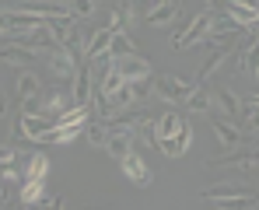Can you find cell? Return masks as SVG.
Segmentation results:
<instances>
[{
	"label": "cell",
	"mask_w": 259,
	"mask_h": 210,
	"mask_svg": "<svg viewBox=\"0 0 259 210\" xmlns=\"http://www.w3.org/2000/svg\"><path fill=\"white\" fill-rule=\"evenodd\" d=\"M95 11H98L95 0H67V14H70L74 21H88V18H95Z\"/></svg>",
	"instance_id": "cell-23"
},
{
	"label": "cell",
	"mask_w": 259,
	"mask_h": 210,
	"mask_svg": "<svg viewBox=\"0 0 259 210\" xmlns=\"http://www.w3.org/2000/svg\"><path fill=\"white\" fill-rule=\"evenodd\" d=\"M203 200L210 207H245V210L256 207V193L249 186H238V182H221V186L203 189Z\"/></svg>",
	"instance_id": "cell-1"
},
{
	"label": "cell",
	"mask_w": 259,
	"mask_h": 210,
	"mask_svg": "<svg viewBox=\"0 0 259 210\" xmlns=\"http://www.w3.org/2000/svg\"><path fill=\"white\" fill-rule=\"evenodd\" d=\"M46 60H49V70H53L56 77H63V81H70V74L77 70L74 46H53V49L46 53Z\"/></svg>",
	"instance_id": "cell-6"
},
{
	"label": "cell",
	"mask_w": 259,
	"mask_h": 210,
	"mask_svg": "<svg viewBox=\"0 0 259 210\" xmlns=\"http://www.w3.org/2000/svg\"><path fill=\"white\" fill-rule=\"evenodd\" d=\"M119 165H123V175H126L133 186H140V189H147V186L154 182V172L147 168V161H144L137 151H126V154L119 158Z\"/></svg>",
	"instance_id": "cell-4"
},
{
	"label": "cell",
	"mask_w": 259,
	"mask_h": 210,
	"mask_svg": "<svg viewBox=\"0 0 259 210\" xmlns=\"http://www.w3.org/2000/svg\"><path fill=\"white\" fill-rule=\"evenodd\" d=\"M179 11H182V4H151V11L144 18H147L151 28H168L175 18H179Z\"/></svg>",
	"instance_id": "cell-14"
},
{
	"label": "cell",
	"mask_w": 259,
	"mask_h": 210,
	"mask_svg": "<svg viewBox=\"0 0 259 210\" xmlns=\"http://www.w3.org/2000/svg\"><path fill=\"white\" fill-rule=\"evenodd\" d=\"M35 56H39V53L28 49V46H21V42H7V46H0V63H7V67H28Z\"/></svg>",
	"instance_id": "cell-13"
},
{
	"label": "cell",
	"mask_w": 259,
	"mask_h": 210,
	"mask_svg": "<svg viewBox=\"0 0 259 210\" xmlns=\"http://www.w3.org/2000/svg\"><path fill=\"white\" fill-rule=\"evenodd\" d=\"M231 4H245V7H256V0H231Z\"/></svg>",
	"instance_id": "cell-30"
},
{
	"label": "cell",
	"mask_w": 259,
	"mask_h": 210,
	"mask_svg": "<svg viewBox=\"0 0 259 210\" xmlns=\"http://www.w3.org/2000/svg\"><path fill=\"white\" fill-rule=\"evenodd\" d=\"M0 207H4V189H0Z\"/></svg>",
	"instance_id": "cell-32"
},
{
	"label": "cell",
	"mask_w": 259,
	"mask_h": 210,
	"mask_svg": "<svg viewBox=\"0 0 259 210\" xmlns=\"http://www.w3.org/2000/svg\"><path fill=\"white\" fill-rule=\"evenodd\" d=\"M242 70H245L249 77L259 74V67H256V35H252V28H249V42H245V53H242Z\"/></svg>",
	"instance_id": "cell-25"
},
{
	"label": "cell",
	"mask_w": 259,
	"mask_h": 210,
	"mask_svg": "<svg viewBox=\"0 0 259 210\" xmlns=\"http://www.w3.org/2000/svg\"><path fill=\"white\" fill-rule=\"evenodd\" d=\"M147 4H158V0H147Z\"/></svg>",
	"instance_id": "cell-33"
},
{
	"label": "cell",
	"mask_w": 259,
	"mask_h": 210,
	"mask_svg": "<svg viewBox=\"0 0 259 210\" xmlns=\"http://www.w3.org/2000/svg\"><path fill=\"white\" fill-rule=\"evenodd\" d=\"M14 158H18V151L7 147V144H0V179H4V182H14V179H18V172H14Z\"/></svg>",
	"instance_id": "cell-22"
},
{
	"label": "cell",
	"mask_w": 259,
	"mask_h": 210,
	"mask_svg": "<svg viewBox=\"0 0 259 210\" xmlns=\"http://www.w3.org/2000/svg\"><path fill=\"white\" fill-rule=\"evenodd\" d=\"M189 144H193V126H189V123L179 126V133H175V137L158 140V147H161V154H165V158H182V154L189 151Z\"/></svg>",
	"instance_id": "cell-10"
},
{
	"label": "cell",
	"mask_w": 259,
	"mask_h": 210,
	"mask_svg": "<svg viewBox=\"0 0 259 210\" xmlns=\"http://www.w3.org/2000/svg\"><path fill=\"white\" fill-rule=\"evenodd\" d=\"M46 196V179H25L21 193H18V203L21 207H39Z\"/></svg>",
	"instance_id": "cell-18"
},
{
	"label": "cell",
	"mask_w": 259,
	"mask_h": 210,
	"mask_svg": "<svg viewBox=\"0 0 259 210\" xmlns=\"http://www.w3.org/2000/svg\"><path fill=\"white\" fill-rule=\"evenodd\" d=\"M210 21H214V11H207V14H200V18H193L189 21V28L182 32V35H175V49H193V46H200L203 35H207V28H210Z\"/></svg>",
	"instance_id": "cell-8"
},
{
	"label": "cell",
	"mask_w": 259,
	"mask_h": 210,
	"mask_svg": "<svg viewBox=\"0 0 259 210\" xmlns=\"http://www.w3.org/2000/svg\"><path fill=\"white\" fill-rule=\"evenodd\" d=\"M126 53H137V46L130 39L126 28H119V32H112V46H109V56H126Z\"/></svg>",
	"instance_id": "cell-24"
},
{
	"label": "cell",
	"mask_w": 259,
	"mask_h": 210,
	"mask_svg": "<svg viewBox=\"0 0 259 210\" xmlns=\"http://www.w3.org/2000/svg\"><path fill=\"white\" fill-rule=\"evenodd\" d=\"M70 98H74V105H91V70H88V63L70 74Z\"/></svg>",
	"instance_id": "cell-11"
},
{
	"label": "cell",
	"mask_w": 259,
	"mask_h": 210,
	"mask_svg": "<svg viewBox=\"0 0 259 210\" xmlns=\"http://www.w3.org/2000/svg\"><path fill=\"white\" fill-rule=\"evenodd\" d=\"M224 14H228V18H231L235 25H242V28H256V21H259V7H245V4H231V0H228Z\"/></svg>",
	"instance_id": "cell-17"
},
{
	"label": "cell",
	"mask_w": 259,
	"mask_h": 210,
	"mask_svg": "<svg viewBox=\"0 0 259 210\" xmlns=\"http://www.w3.org/2000/svg\"><path fill=\"white\" fill-rule=\"evenodd\" d=\"M189 112H196V116H203V112H210L214 109V98H210V88L207 84H193V91L186 95V102H182Z\"/></svg>",
	"instance_id": "cell-15"
},
{
	"label": "cell",
	"mask_w": 259,
	"mask_h": 210,
	"mask_svg": "<svg viewBox=\"0 0 259 210\" xmlns=\"http://www.w3.org/2000/svg\"><path fill=\"white\" fill-rule=\"evenodd\" d=\"M214 168H235V172H245V175H256V151L252 147H245V151H238V147H231L224 158H214L210 161Z\"/></svg>",
	"instance_id": "cell-7"
},
{
	"label": "cell",
	"mask_w": 259,
	"mask_h": 210,
	"mask_svg": "<svg viewBox=\"0 0 259 210\" xmlns=\"http://www.w3.org/2000/svg\"><path fill=\"white\" fill-rule=\"evenodd\" d=\"M203 42H210V46H231V49H238V42H242V25H235L231 18L228 21H210V28H207V35Z\"/></svg>",
	"instance_id": "cell-3"
},
{
	"label": "cell",
	"mask_w": 259,
	"mask_h": 210,
	"mask_svg": "<svg viewBox=\"0 0 259 210\" xmlns=\"http://www.w3.org/2000/svg\"><path fill=\"white\" fill-rule=\"evenodd\" d=\"M46 172H49V158H46L42 151L32 154V158H28V172H25V179H46Z\"/></svg>",
	"instance_id": "cell-26"
},
{
	"label": "cell",
	"mask_w": 259,
	"mask_h": 210,
	"mask_svg": "<svg viewBox=\"0 0 259 210\" xmlns=\"http://www.w3.org/2000/svg\"><path fill=\"white\" fill-rule=\"evenodd\" d=\"M193 91V81H182V77H172V74H165V77H154V95L158 98H165V102H186V95Z\"/></svg>",
	"instance_id": "cell-5"
},
{
	"label": "cell",
	"mask_w": 259,
	"mask_h": 210,
	"mask_svg": "<svg viewBox=\"0 0 259 210\" xmlns=\"http://www.w3.org/2000/svg\"><path fill=\"white\" fill-rule=\"evenodd\" d=\"M81 133L88 137L91 147H102V144H105V123H102V119H98V123H84V126H81Z\"/></svg>",
	"instance_id": "cell-27"
},
{
	"label": "cell",
	"mask_w": 259,
	"mask_h": 210,
	"mask_svg": "<svg viewBox=\"0 0 259 210\" xmlns=\"http://www.w3.org/2000/svg\"><path fill=\"white\" fill-rule=\"evenodd\" d=\"M256 116H259V102H256V95H252V98L242 102V119L249 123V130H256Z\"/></svg>",
	"instance_id": "cell-28"
},
{
	"label": "cell",
	"mask_w": 259,
	"mask_h": 210,
	"mask_svg": "<svg viewBox=\"0 0 259 210\" xmlns=\"http://www.w3.org/2000/svg\"><path fill=\"white\" fill-rule=\"evenodd\" d=\"M109 67L116 70L119 81H147L151 77V63L140 53H126V56H109Z\"/></svg>",
	"instance_id": "cell-2"
},
{
	"label": "cell",
	"mask_w": 259,
	"mask_h": 210,
	"mask_svg": "<svg viewBox=\"0 0 259 210\" xmlns=\"http://www.w3.org/2000/svg\"><path fill=\"white\" fill-rule=\"evenodd\" d=\"M14 91H18V98H21V102H28V98H35V95L42 91V81H39L35 74H28V70H25V74L18 77V84H14Z\"/></svg>",
	"instance_id": "cell-21"
},
{
	"label": "cell",
	"mask_w": 259,
	"mask_h": 210,
	"mask_svg": "<svg viewBox=\"0 0 259 210\" xmlns=\"http://www.w3.org/2000/svg\"><path fill=\"white\" fill-rule=\"evenodd\" d=\"M46 28H49V35L56 39V46H74L77 42V21L70 18V14H56V18H46Z\"/></svg>",
	"instance_id": "cell-9"
},
{
	"label": "cell",
	"mask_w": 259,
	"mask_h": 210,
	"mask_svg": "<svg viewBox=\"0 0 259 210\" xmlns=\"http://www.w3.org/2000/svg\"><path fill=\"white\" fill-rule=\"evenodd\" d=\"M235 53H238V49H231V46H217V49H214V56H210V60H207L203 67H200V84H207V77H214V74H217V67H221L224 60H231Z\"/></svg>",
	"instance_id": "cell-20"
},
{
	"label": "cell",
	"mask_w": 259,
	"mask_h": 210,
	"mask_svg": "<svg viewBox=\"0 0 259 210\" xmlns=\"http://www.w3.org/2000/svg\"><path fill=\"white\" fill-rule=\"evenodd\" d=\"M214 137L221 140V147H242V130H238V123H231V119H214Z\"/></svg>",
	"instance_id": "cell-16"
},
{
	"label": "cell",
	"mask_w": 259,
	"mask_h": 210,
	"mask_svg": "<svg viewBox=\"0 0 259 210\" xmlns=\"http://www.w3.org/2000/svg\"><path fill=\"white\" fill-rule=\"evenodd\" d=\"M4 105H7V102H4V91H0V116H4Z\"/></svg>",
	"instance_id": "cell-31"
},
{
	"label": "cell",
	"mask_w": 259,
	"mask_h": 210,
	"mask_svg": "<svg viewBox=\"0 0 259 210\" xmlns=\"http://www.w3.org/2000/svg\"><path fill=\"white\" fill-rule=\"evenodd\" d=\"M182 123H186V119H179L175 112H165V116H158V119H154V126H151V137H154V144H158V140H165V137H175Z\"/></svg>",
	"instance_id": "cell-19"
},
{
	"label": "cell",
	"mask_w": 259,
	"mask_h": 210,
	"mask_svg": "<svg viewBox=\"0 0 259 210\" xmlns=\"http://www.w3.org/2000/svg\"><path fill=\"white\" fill-rule=\"evenodd\" d=\"M203 4H207L210 11H217V7H221V0H203Z\"/></svg>",
	"instance_id": "cell-29"
},
{
	"label": "cell",
	"mask_w": 259,
	"mask_h": 210,
	"mask_svg": "<svg viewBox=\"0 0 259 210\" xmlns=\"http://www.w3.org/2000/svg\"><path fill=\"white\" fill-rule=\"evenodd\" d=\"M210 98H214V105L221 109V116H224V119H231V123H235V119H242V98H238V95H231L228 88H214V91H210Z\"/></svg>",
	"instance_id": "cell-12"
}]
</instances>
